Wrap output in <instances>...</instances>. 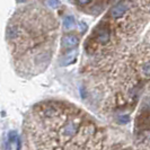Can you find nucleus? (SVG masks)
Masks as SVG:
<instances>
[{
  "label": "nucleus",
  "mask_w": 150,
  "mask_h": 150,
  "mask_svg": "<svg viewBox=\"0 0 150 150\" xmlns=\"http://www.w3.org/2000/svg\"><path fill=\"white\" fill-rule=\"evenodd\" d=\"M26 150H127L77 107L45 102L25 123Z\"/></svg>",
  "instance_id": "f257e3e1"
},
{
  "label": "nucleus",
  "mask_w": 150,
  "mask_h": 150,
  "mask_svg": "<svg viewBox=\"0 0 150 150\" xmlns=\"http://www.w3.org/2000/svg\"><path fill=\"white\" fill-rule=\"evenodd\" d=\"M17 10L7 27L6 36L9 44L15 47L13 54L19 70L25 72L30 54L27 74H40L49 66L53 53L58 22L51 13L42 7L27 6Z\"/></svg>",
  "instance_id": "f03ea898"
},
{
  "label": "nucleus",
  "mask_w": 150,
  "mask_h": 150,
  "mask_svg": "<svg viewBox=\"0 0 150 150\" xmlns=\"http://www.w3.org/2000/svg\"><path fill=\"white\" fill-rule=\"evenodd\" d=\"M79 38L75 34H68L64 35L61 40V47L63 50H71L79 44Z\"/></svg>",
  "instance_id": "7ed1b4c3"
},
{
  "label": "nucleus",
  "mask_w": 150,
  "mask_h": 150,
  "mask_svg": "<svg viewBox=\"0 0 150 150\" xmlns=\"http://www.w3.org/2000/svg\"><path fill=\"white\" fill-rule=\"evenodd\" d=\"M63 26H64L66 30H70V28L75 27L76 19L72 16H67V17H64V19H63Z\"/></svg>",
  "instance_id": "20e7f679"
},
{
  "label": "nucleus",
  "mask_w": 150,
  "mask_h": 150,
  "mask_svg": "<svg viewBox=\"0 0 150 150\" xmlns=\"http://www.w3.org/2000/svg\"><path fill=\"white\" fill-rule=\"evenodd\" d=\"M75 59H76V54L70 53V54H68L67 57H64L63 60H61V63H62V64H69V63H71Z\"/></svg>",
  "instance_id": "39448f33"
},
{
  "label": "nucleus",
  "mask_w": 150,
  "mask_h": 150,
  "mask_svg": "<svg viewBox=\"0 0 150 150\" xmlns=\"http://www.w3.org/2000/svg\"><path fill=\"white\" fill-rule=\"evenodd\" d=\"M15 138H16V132L15 131H13V132H10L9 133V141L13 143L15 141Z\"/></svg>",
  "instance_id": "423d86ee"
}]
</instances>
